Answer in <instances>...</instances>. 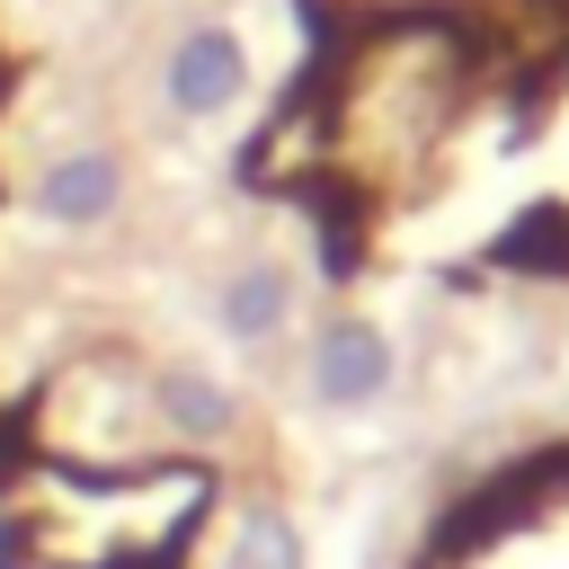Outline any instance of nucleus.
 <instances>
[{"label":"nucleus","mask_w":569,"mask_h":569,"mask_svg":"<svg viewBox=\"0 0 569 569\" xmlns=\"http://www.w3.org/2000/svg\"><path fill=\"white\" fill-rule=\"evenodd\" d=\"M249 98V36L231 18H196L160 44V116L178 124H213Z\"/></svg>","instance_id":"1"},{"label":"nucleus","mask_w":569,"mask_h":569,"mask_svg":"<svg viewBox=\"0 0 569 569\" xmlns=\"http://www.w3.org/2000/svg\"><path fill=\"white\" fill-rule=\"evenodd\" d=\"M302 382H311V400H320L329 418H365V409L391 400L400 347H391L373 320H320V329H311V356H302Z\"/></svg>","instance_id":"2"},{"label":"nucleus","mask_w":569,"mask_h":569,"mask_svg":"<svg viewBox=\"0 0 569 569\" xmlns=\"http://www.w3.org/2000/svg\"><path fill=\"white\" fill-rule=\"evenodd\" d=\"M124 151H107V142H62L36 178H27V213L44 222V231H107L116 213H124Z\"/></svg>","instance_id":"3"},{"label":"nucleus","mask_w":569,"mask_h":569,"mask_svg":"<svg viewBox=\"0 0 569 569\" xmlns=\"http://www.w3.org/2000/svg\"><path fill=\"white\" fill-rule=\"evenodd\" d=\"M142 400H151L160 436L187 445V453H222V445L240 436V391H231L222 373H204V365H160V373L142 382Z\"/></svg>","instance_id":"4"},{"label":"nucleus","mask_w":569,"mask_h":569,"mask_svg":"<svg viewBox=\"0 0 569 569\" xmlns=\"http://www.w3.org/2000/svg\"><path fill=\"white\" fill-rule=\"evenodd\" d=\"M293 311H302V284H293V267L284 258H240V267H222V284H213V329L231 338V347H276L284 329H293Z\"/></svg>","instance_id":"5"},{"label":"nucleus","mask_w":569,"mask_h":569,"mask_svg":"<svg viewBox=\"0 0 569 569\" xmlns=\"http://www.w3.org/2000/svg\"><path fill=\"white\" fill-rule=\"evenodd\" d=\"M222 569H311V551H302V525H293L276 498H240V507H231Z\"/></svg>","instance_id":"6"}]
</instances>
